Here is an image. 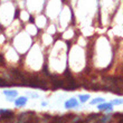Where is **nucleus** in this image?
Returning <instances> with one entry per match:
<instances>
[{
	"instance_id": "obj_1",
	"label": "nucleus",
	"mask_w": 123,
	"mask_h": 123,
	"mask_svg": "<svg viewBox=\"0 0 123 123\" xmlns=\"http://www.w3.org/2000/svg\"><path fill=\"white\" fill-rule=\"evenodd\" d=\"M75 106H78V102L75 98H71V100L65 102V107L66 109H72V107H75Z\"/></svg>"
},
{
	"instance_id": "obj_2",
	"label": "nucleus",
	"mask_w": 123,
	"mask_h": 123,
	"mask_svg": "<svg viewBox=\"0 0 123 123\" xmlns=\"http://www.w3.org/2000/svg\"><path fill=\"white\" fill-rule=\"evenodd\" d=\"M27 100L28 98L26 96H20L15 101V104H16V106H23V105H25L27 103Z\"/></svg>"
},
{
	"instance_id": "obj_3",
	"label": "nucleus",
	"mask_w": 123,
	"mask_h": 123,
	"mask_svg": "<svg viewBox=\"0 0 123 123\" xmlns=\"http://www.w3.org/2000/svg\"><path fill=\"white\" fill-rule=\"evenodd\" d=\"M97 109L101 111H111L112 110V103L111 104H106V103H103V104H101V105H98L97 106Z\"/></svg>"
},
{
	"instance_id": "obj_4",
	"label": "nucleus",
	"mask_w": 123,
	"mask_h": 123,
	"mask_svg": "<svg viewBox=\"0 0 123 123\" xmlns=\"http://www.w3.org/2000/svg\"><path fill=\"white\" fill-rule=\"evenodd\" d=\"M3 94L5 95H7L8 97H15L17 96V91H3Z\"/></svg>"
},
{
	"instance_id": "obj_5",
	"label": "nucleus",
	"mask_w": 123,
	"mask_h": 123,
	"mask_svg": "<svg viewBox=\"0 0 123 123\" xmlns=\"http://www.w3.org/2000/svg\"><path fill=\"white\" fill-rule=\"evenodd\" d=\"M104 102V98L102 97H97V98H94L93 101L91 102V104H98V103H103Z\"/></svg>"
},
{
	"instance_id": "obj_6",
	"label": "nucleus",
	"mask_w": 123,
	"mask_h": 123,
	"mask_svg": "<svg viewBox=\"0 0 123 123\" xmlns=\"http://www.w3.org/2000/svg\"><path fill=\"white\" fill-rule=\"evenodd\" d=\"M90 98V95H80V100H81L82 103H84Z\"/></svg>"
},
{
	"instance_id": "obj_7",
	"label": "nucleus",
	"mask_w": 123,
	"mask_h": 123,
	"mask_svg": "<svg viewBox=\"0 0 123 123\" xmlns=\"http://www.w3.org/2000/svg\"><path fill=\"white\" fill-rule=\"evenodd\" d=\"M123 103V100H114L112 101V105H120Z\"/></svg>"
},
{
	"instance_id": "obj_8",
	"label": "nucleus",
	"mask_w": 123,
	"mask_h": 123,
	"mask_svg": "<svg viewBox=\"0 0 123 123\" xmlns=\"http://www.w3.org/2000/svg\"><path fill=\"white\" fill-rule=\"evenodd\" d=\"M101 122L102 123H105V122H109V121H110V117H109V115H106V117H102V119H101Z\"/></svg>"
},
{
	"instance_id": "obj_9",
	"label": "nucleus",
	"mask_w": 123,
	"mask_h": 123,
	"mask_svg": "<svg viewBox=\"0 0 123 123\" xmlns=\"http://www.w3.org/2000/svg\"><path fill=\"white\" fill-rule=\"evenodd\" d=\"M28 94H29L31 97H36V98H38V97H39V95H38V94H36V93H28Z\"/></svg>"
},
{
	"instance_id": "obj_10",
	"label": "nucleus",
	"mask_w": 123,
	"mask_h": 123,
	"mask_svg": "<svg viewBox=\"0 0 123 123\" xmlns=\"http://www.w3.org/2000/svg\"><path fill=\"white\" fill-rule=\"evenodd\" d=\"M6 112H8V110H0V114H3V113H6Z\"/></svg>"
},
{
	"instance_id": "obj_11",
	"label": "nucleus",
	"mask_w": 123,
	"mask_h": 123,
	"mask_svg": "<svg viewBox=\"0 0 123 123\" xmlns=\"http://www.w3.org/2000/svg\"><path fill=\"white\" fill-rule=\"evenodd\" d=\"M120 115H121L122 117H121V120L119 121V123H123V114H120Z\"/></svg>"
},
{
	"instance_id": "obj_12",
	"label": "nucleus",
	"mask_w": 123,
	"mask_h": 123,
	"mask_svg": "<svg viewBox=\"0 0 123 123\" xmlns=\"http://www.w3.org/2000/svg\"><path fill=\"white\" fill-rule=\"evenodd\" d=\"M42 105H43V106H46V105H47V103H46V102H42Z\"/></svg>"
},
{
	"instance_id": "obj_13",
	"label": "nucleus",
	"mask_w": 123,
	"mask_h": 123,
	"mask_svg": "<svg viewBox=\"0 0 123 123\" xmlns=\"http://www.w3.org/2000/svg\"><path fill=\"white\" fill-rule=\"evenodd\" d=\"M0 62H1V63H3V58H2V56L0 55Z\"/></svg>"
},
{
	"instance_id": "obj_14",
	"label": "nucleus",
	"mask_w": 123,
	"mask_h": 123,
	"mask_svg": "<svg viewBox=\"0 0 123 123\" xmlns=\"http://www.w3.org/2000/svg\"><path fill=\"white\" fill-rule=\"evenodd\" d=\"M76 123H83V122H80V121H78V122H76Z\"/></svg>"
}]
</instances>
